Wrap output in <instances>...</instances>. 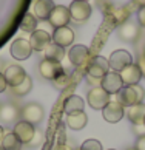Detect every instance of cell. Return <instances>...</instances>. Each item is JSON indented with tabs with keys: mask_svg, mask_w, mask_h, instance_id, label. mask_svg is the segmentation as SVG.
Wrapping results in <instances>:
<instances>
[{
	"mask_svg": "<svg viewBox=\"0 0 145 150\" xmlns=\"http://www.w3.org/2000/svg\"><path fill=\"white\" fill-rule=\"evenodd\" d=\"M145 98V90L141 85H124L116 94V101L120 105H124L125 108L131 107L136 104H142Z\"/></svg>",
	"mask_w": 145,
	"mask_h": 150,
	"instance_id": "6da1fadb",
	"label": "cell"
},
{
	"mask_svg": "<svg viewBox=\"0 0 145 150\" xmlns=\"http://www.w3.org/2000/svg\"><path fill=\"white\" fill-rule=\"evenodd\" d=\"M111 94H108L102 87H94L87 94V102L94 110H103L105 105L110 104Z\"/></svg>",
	"mask_w": 145,
	"mask_h": 150,
	"instance_id": "7a4b0ae2",
	"label": "cell"
},
{
	"mask_svg": "<svg viewBox=\"0 0 145 150\" xmlns=\"http://www.w3.org/2000/svg\"><path fill=\"white\" fill-rule=\"evenodd\" d=\"M110 71L108 59H105L102 56H94L87 65V76H91L94 79H102Z\"/></svg>",
	"mask_w": 145,
	"mask_h": 150,
	"instance_id": "3957f363",
	"label": "cell"
},
{
	"mask_svg": "<svg viewBox=\"0 0 145 150\" xmlns=\"http://www.w3.org/2000/svg\"><path fill=\"white\" fill-rule=\"evenodd\" d=\"M68 59L71 65L77 67V68H82V67H87L88 62L91 60L90 57V50L85 45H72L68 51Z\"/></svg>",
	"mask_w": 145,
	"mask_h": 150,
	"instance_id": "277c9868",
	"label": "cell"
},
{
	"mask_svg": "<svg viewBox=\"0 0 145 150\" xmlns=\"http://www.w3.org/2000/svg\"><path fill=\"white\" fill-rule=\"evenodd\" d=\"M20 116L22 119L30 122V124L36 125L39 122L43 121V116H45V112H43V107L40 104H36V102H31V104H26L23 108L20 110Z\"/></svg>",
	"mask_w": 145,
	"mask_h": 150,
	"instance_id": "5b68a950",
	"label": "cell"
},
{
	"mask_svg": "<svg viewBox=\"0 0 145 150\" xmlns=\"http://www.w3.org/2000/svg\"><path fill=\"white\" fill-rule=\"evenodd\" d=\"M39 73L42 74V77H45L48 81H56L60 74H63V67L60 62H54L49 59H43L39 64Z\"/></svg>",
	"mask_w": 145,
	"mask_h": 150,
	"instance_id": "8992f818",
	"label": "cell"
},
{
	"mask_svg": "<svg viewBox=\"0 0 145 150\" xmlns=\"http://www.w3.org/2000/svg\"><path fill=\"white\" fill-rule=\"evenodd\" d=\"M130 64H133V56L125 50H116L114 53H111V56L108 59V65L111 71H118V73Z\"/></svg>",
	"mask_w": 145,
	"mask_h": 150,
	"instance_id": "52a82bcc",
	"label": "cell"
},
{
	"mask_svg": "<svg viewBox=\"0 0 145 150\" xmlns=\"http://www.w3.org/2000/svg\"><path fill=\"white\" fill-rule=\"evenodd\" d=\"M71 20V14H70V9L63 6V5H56L54 9L51 11L48 17L49 25L54 26V28H62V26H66Z\"/></svg>",
	"mask_w": 145,
	"mask_h": 150,
	"instance_id": "ba28073f",
	"label": "cell"
},
{
	"mask_svg": "<svg viewBox=\"0 0 145 150\" xmlns=\"http://www.w3.org/2000/svg\"><path fill=\"white\" fill-rule=\"evenodd\" d=\"M68 9L71 19L76 22H85L91 16V5L88 2H82V0H72Z\"/></svg>",
	"mask_w": 145,
	"mask_h": 150,
	"instance_id": "9c48e42d",
	"label": "cell"
},
{
	"mask_svg": "<svg viewBox=\"0 0 145 150\" xmlns=\"http://www.w3.org/2000/svg\"><path fill=\"white\" fill-rule=\"evenodd\" d=\"M9 53L15 60H26L32 53L30 40H26V39H15L9 47Z\"/></svg>",
	"mask_w": 145,
	"mask_h": 150,
	"instance_id": "30bf717a",
	"label": "cell"
},
{
	"mask_svg": "<svg viewBox=\"0 0 145 150\" xmlns=\"http://www.w3.org/2000/svg\"><path fill=\"white\" fill-rule=\"evenodd\" d=\"M102 116L110 124H116L125 116V107L120 105L118 101H110V104H107L102 110Z\"/></svg>",
	"mask_w": 145,
	"mask_h": 150,
	"instance_id": "8fae6325",
	"label": "cell"
},
{
	"mask_svg": "<svg viewBox=\"0 0 145 150\" xmlns=\"http://www.w3.org/2000/svg\"><path fill=\"white\" fill-rule=\"evenodd\" d=\"M100 87L108 94H118V91L124 87V82H122L120 74L118 71H108L100 81Z\"/></svg>",
	"mask_w": 145,
	"mask_h": 150,
	"instance_id": "7c38bea8",
	"label": "cell"
},
{
	"mask_svg": "<svg viewBox=\"0 0 145 150\" xmlns=\"http://www.w3.org/2000/svg\"><path fill=\"white\" fill-rule=\"evenodd\" d=\"M30 43H31L32 51H45L53 43V37L49 33L43 31V30H36L34 33H31Z\"/></svg>",
	"mask_w": 145,
	"mask_h": 150,
	"instance_id": "4fadbf2b",
	"label": "cell"
},
{
	"mask_svg": "<svg viewBox=\"0 0 145 150\" xmlns=\"http://www.w3.org/2000/svg\"><path fill=\"white\" fill-rule=\"evenodd\" d=\"M119 74H120V79L124 82V85H136L139 84V81L144 76L141 65H137V64H130L122 71H119Z\"/></svg>",
	"mask_w": 145,
	"mask_h": 150,
	"instance_id": "5bb4252c",
	"label": "cell"
},
{
	"mask_svg": "<svg viewBox=\"0 0 145 150\" xmlns=\"http://www.w3.org/2000/svg\"><path fill=\"white\" fill-rule=\"evenodd\" d=\"M51 37H53V43H56V45H59L62 48H66V47L72 45L76 34L68 26H62V28H56Z\"/></svg>",
	"mask_w": 145,
	"mask_h": 150,
	"instance_id": "9a60e30c",
	"label": "cell"
},
{
	"mask_svg": "<svg viewBox=\"0 0 145 150\" xmlns=\"http://www.w3.org/2000/svg\"><path fill=\"white\" fill-rule=\"evenodd\" d=\"M14 135L20 139L22 144H30L31 139H32V136H34V132H36V127L30 124V122H26V121H19V122H15V125H14Z\"/></svg>",
	"mask_w": 145,
	"mask_h": 150,
	"instance_id": "2e32d148",
	"label": "cell"
},
{
	"mask_svg": "<svg viewBox=\"0 0 145 150\" xmlns=\"http://www.w3.org/2000/svg\"><path fill=\"white\" fill-rule=\"evenodd\" d=\"M3 76H5V79H6L8 87L13 88V87H17L20 82H23V79L28 74L20 65H9V67H6Z\"/></svg>",
	"mask_w": 145,
	"mask_h": 150,
	"instance_id": "e0dca14e",
	"label": "cell"
},
{
	"mask_svg": "<svg viewBox=\"0 0 145 150\" xmlns=\"http://www.w3.org/2000/svg\"><path fill=\"white\" fill-rule=\"evenodd\" d=\"M54 6L56 5L53 0H34V3H32V14L36 16L37 20H48Z\"/></svg>",
	"mask_w": 145,
	"mask_h": 150,
	"instance_id": "ac0fdd59",
	"label": "cell"
},
{
	"mask_svg": "<svg viewBox=\"0 0 145 150\" xmlns=\"http://www.w3.org/2000/svg\"><path fill=\"white\" fill-rule=\"evenodd\" d=\"M125 113L133 125H142L145 119V105L144 104L131 105V107L125 108Z\"/></svg>",
	"mask_w": 145,
	"mask_h": 150,
	"instance_id": "d6986e66",
	"label": "cell"
},
{
	"mask_svg": "<svg viewBox=\"0 0 145 150\" xmlns=\"http://www.w3.org/2000/svg\"><path fill=\"white\" fill-rule=\"evenodd\" d=\"M83 107H85V101H83L80 96H77V94H71V96L66 98L65 102H63V112L66 115L83 112Z\"/></svg>",
	"mask_w": 145,
	"mask_h": 150,
	"instance_id": "ffe728a7",
	"label": "cell"
},
{
	"mask_svg": "<svg viewBox=\"0 0 145 150\" xmlns=\"http://www.w3.org/2000/svg\"><path fill=\"white\" fill-rule=\"evenodd\" d=\"M139 36V26L133 22H125L119 28V37L125 42H134Z\"/></svg>",
	"mask_w": 145,
	"mask_h": 150,
	"instance_id": "44dd1931",
	"label": "cell"
},
{
	"mask_svg": "<svg viewBox=\"0 0 145 150\" xmlns=\"http://www.w3.org/2000/svg\"><path fill=\"white\" fill-rule=\"evenodd\" d=\"M87 124H88V116L85 112L66 115V125L71 130H82Z\"/></svg>",
	"mask_w": 145,
	"mask_h": 150,
	"instance_id": "7402d4cb",
	"label": "cell"
},
{
	"mask_svg": "<svg viewBox=\"0 0 145 150\" xmlns=\"http://www.w3.org/2000/svg\"><path fill=\"white\" fill-rule=\"evenodd\" d=\"M20 110L14 104H3L0 105V119L3 122H14L19 118Z\"/></svg>",
	"mask_w": 145,
	"mask_h": 150,
	"instance_id": "603a6c76",
	"label": "cell"
},
{
	"mask_svg": "<svg viewBox=\"0 0 145 150\" xmlns=\"http://www.w3.org/2000/svg\"><path fill=\"white\" fill-rule=\"evenodd\" d=\"M23 144L20 142V139L14 135V132H8L5 133L2 141H0V147L3 150H20Z\"/></svg>",
	"mask_w": 145,
	"mask_h": 150,
	"instance_id": "cb8c5ba5",
	"label": "cell"
},
{
	"mask_svg": "<svg viewBox=\"0 0 145 150\" xmlns=\"http://www.w3.org/2000/svg\"><path fill=\"white\" fill-rule=\"evenodd\" d=\"M43 53H45V59L54 60V62H62L65 57V48L56 45V43H51Z\"/></svg>",
	"mask_w": 145,
	"mask_h": 150,
	"instance_id": "d4e9b609",
	"label": "cell"
},
{
	"mask_svg": "<svg viewBox=\"0 0 145 150\" xmlns=\"http://www.w3.org/2000/svg\"><path fill=\"white\" fill-rule=\"evenodd\" d=\"M37 19H36V16L32 14V13H26L23 16V19H22L20 22V30L22 31H25V33H34L37 30Z\"/></svg>",
	"mask_w": 145,
	"mask_h": 150,
	"instance_id": "484cf974",
	"label": "cell"
},
{
	"mask_svg": "<svg viewBox=\"0 0 145 150\" xmlns=\"http://www.w3.org/2000/svg\"><path fill=\"white\" fill-rule=\"evenodd\" d=\"M31 88H32V79L30 76H26L23 79V82H20L17 87H13L11 91H13L15 96H25V94H28L31 91Z\"/></svg>",
	"mask_w": 145,
	"mask_h": 150,
	"instance_id": "4316f807",
	"label": "cell"
},
{
	"mask_svg": "<svg viewBox=\"0 0 145 150\" xmlns=\"http://www.w3.org/2000/svg\"><path fill=\"white\" fill-rule=\"evenodd\" d=\"M79 150H103V149L97 139H87L85 142H82Z\"/></svg>",
	"mask_w": 145,
	"mask_h": 150,
	"instance_id": "83f0119b",
	"label": "cell"
},
{
	"mask_svg": "<svg viewBox=\"0 0 145 150\" xmlns=\"http://www.w3.org/2000/svg\"><path fill=\"white\" fill-rule=\"evenodd\" d=\"M68 82H70L68 74L63 73V74H60V76L57 77V79L54 81V84H56V87H57V88H65L66 85H68Z\"/></svg>",
	"mask_w": 145,
	"mask_h": 150,
	"instance_id": "f1b7e54d",
	"label": "cell"
},
{
	"mask_svg": "<svg viewBox=\"0 0 145 150\" xmlns=\"http://www.w3.org/2000/svg\"><path fill=\"white\" fill-rule=\"evenodd\" d=\"M42 141H43V133H42L40 130H37V129H36V132H34V136H32V139H31V142H30V146H31V147L40 146Z\"/></svg>",
	"mask_w": 145,
	"mask_h": 150,
	"instance_id": "f546056e",
	"label": "cell"
},
{
	"mask_svg": "<svg viewBox=\"0 0 145 150\" xmlns=\"http://www.w3.org/2000/svg\"><path fill=\"white\" fill-rule=\"evenodd\" d=\"M137 22H139V25L145 28V5L137 9Z\"/></svg>",
	"mask_w": 145,
	"mask_h": 150,
	"instance_id": "4dcf8cb0",
	"label": "cell"
},
{
	"mask_svg": "<svg viewBox=\"0 0 145 150\" xmlns=\"http://www.w3.org/2000/svg\"><path fill=\"white\" fill-rule=\"evenodd\" d=\"M136 149H137V150H145V135L137 138V141H136Z\"/></svg>",
	"mask_w": 145,
	"mask_h": 150,
	"instance_id": "1f68e13d",
	"label": "cell"
},
{
	"mask_svg": "<svg viewBox=\"0 0 145 150\" xmlns=\"http://www.w3.org/2000/svg\"><path fill=\"white\" fill-rule=\"evenodd\" d=\"M8 88V84H6V79H5L3 73H0V93H3L5 90Z\"/></svg>",
	"mask_w": 145,
	"mask_h": 150,
	"instance_id": "d6a6232c",
	"label": "cell"
},
{
	"mask_svg": "<svg viewBox=\"0 0 145 150\" xmlns=\"http://www.w3.org/2000/svg\"><path fill=\"white\" fill-rule=\"evenodd\" d=\"M54 150H72V147L70 146L68 142H59L57 146L54 147Z\"/></svg>",
	"mask_w": 145,
	"mask_h": 150,
	"instance_id": "836d02e7",
	"label": "cell"
},
{
	"mask_svg": "<svg viewBox=\"0 0 145 150\" xmlns=\"http://www.w3.org/2000/svg\"><path fill=\"white\" fill-rule=\"evenodd\" d=\"M3 135H5V130H3V127L0 125V141H2V138H3Z\"/></svg>",
	"mask_w": 145,
	"mask_h": 150,
	"instance_id": "e575fe53",
	"label": "cell"
},
{
	"mask_svg": "<svg viewBox=\"0 0 145 150\" xmlns=\"http://www.w3.org/2000/svg\"><path fill=\"white\" fill-rule=\"evenodd\" d=\"M136 2L141 3V6H144V5H145V0H136Z\"/></svg>",
	"mask_w": 145,
	"mask_h": 150,
	"instance_id": "d590c367",
	"label": "cell"
},
{
	"mask_svg": "<svg viewBox=\"0 0 145 150\" xmlns=\"http://www.w3.org/2000/svg\"><path fill=\"white\" fill-rule=\"evenodd\" d=\"M127 150H137L136 147H130V149H127Z\"/></svg>",
	"mask_w": 145,
	"mask_h": 150,
	"instance_id": "8d00e7d4",
	"label": "cell"
},
{
	"mask_svg": "<svg viewBox=\"0 0 145 150\" xmlns=\"http://www.w3.org/2000/svg\"><path fill=\"white\" fill-rule=\"evenodd\" d=\"M82 2H88V0H82Z\"/></svg>",
	"mask_w": 145,
	"mask_h": 150,
	"instance_id": "74e56055",
	"label": "cell"
},
{
	"mask_svg": "<svg viewBox=\"0 0 145 150\" xmlns=\"http://www.w3.org/2000/svg\"><path fill=\"white\" fill-rule=\"evenodd\" d=\"M144 125H145V119H144Z\"/></svg>",
	"mask_w": 145,
	"mask_h": 150,
	"instance_id": "f35d334b",
	"label": "cell"
},
{
	"mask_svg": "<svg viewBox=\"0 0 145 150\" xmlns=\"http://www.w3.org/2000/svg\"><path fill=\"white\" fill-rule=\"evenodd\" d=\"M0 150H3V149H2V147H0Z\"/></svg>",
	"mask_w": 145,
	"mask_h": 150,
	"instance_id": "ab89813d",
	"label": "cell"
},
{
	"mask_svg": "<svg viewBox=\"0 0 145 150\" xmlns=\"http://www.w3.org/2000/svg\"><path fill=\"white\" fill-rule=\"evenodd\" d=\"M110 150H114V149H110Z\"/></svg>",
	"mask_w": 145,
	"mask_h": 150,
	"instance_id": "60d3db41",
	"label": "cell"
},
{
	"mask_svg": "<svg viewBox=\"0 0 145 150\" xmlns=\"http://www.w3.org/2000/svg\"><path fill=\"white\" fill-rule=\"evenodd\" d=\"M144 54H145V51H144Z\"/></svg>",
	"mask_w": 145,
	"mask_h": 150,
	"instance_id": "b9f144b4",
	"label": "cell"
},
{
	"mask_svg": "<svg viewBox=\"0 0 145 150\" xmlns=\"http://www.w3.org/2000/svg\"><path fill=\"white\" fill-rule=\"evenodd\" d=\"M0 65H2V64H0Z\"/></svg>",
	"mask_w": 145,
	"mask_h": 150,
	"instance_id": "7bdbcfd3",
	"label": "cell"
}]
</instances>
